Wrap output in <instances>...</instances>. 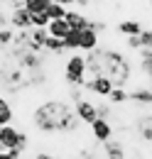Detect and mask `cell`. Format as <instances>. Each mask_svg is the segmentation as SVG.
<instances>
[{"mask_svg":"<svg viewBox=\"0 0 152 159\" xmlns=\"http://www.w3.org/2000/svg\"><path fill=\"white\" fill-rule=\"evenodd\" d=\"M44 52H49V54H54V57H61V54H66L64 39H57V37H47V42H44Z\"/></svg>","mask_w":152,"mask_h":159,"instance_id":"obj_17","label":"cell"},{"mask_svg":"<svg viewBox=\"0 0 152 159\" xmlns=\"http://www.w3.org/2000/svg\"><path fill=\"white\" fill-rule=\"evenodd\" d=\"M47 27H32L30 30V42H27V49L30 52H37L42 54L44 52V42H47Z\"/></svg>","mask_w":152,"mask_h":159,"instance_id":"obj_11","label":"cell"},{"mask_svg":"<svg viewBox=\"0 0 152 159\" xmlns=\"http://www.w3.org/2000/svg\"><path fill=\"white\" fill-rule=\"evenodd\" d=\"M0 152H5V147H2V144H0Z\"/></svg>","mask_w":152,"mask_h":159,"instance_id":"obj_37","label":"cell"},{"mask_svg":"<svg viewBox=\"0 0 152 159\" xmlns=\"http://www.w3.org/2000/svg\"><path fill=\"white\" fill-rule=\"evenodd\" d=\"M69 32H71V27H69V22H66V20H52L49 25H47V34H49V37L64 39Z\"/></svg>","mask_w":152,"mask_h":159,"instance_id":"obj_15","label":"cell"},{"mask_svg":"<svg viewBox=\"0 0 152 159\" xmlns=\"http://www.w3.org/2000/svg\"><path fill=\"white\" fill-rule=\"evenodd\" d=\"M35 159H57V157H52V154H47V152H37Z\"/></svg>","mask_w":152,"mask_h":159,"instance_id":"obj_32","label":"cell"},{"mask_svg":"<svg viewBox=\"0 0 152 159\" xmlns=\"http://www.w3.org/2000/svg\"><path fill=\"white\" fill-rule=\"evenodd\" d=\"M78 42H81V32H78V30H71V32L64 37L66 52H78Z\"/></svg>","mask_w":152,"mask_h":159,"instance_id":"obj_22","label":"cell"},{"mask_svg":"<svg viewBox=\"0 0 152 159\" xmlns=\"http://www.w3.org/2000/svg\"><path fill=\"white\" fill-rule=\"evenodd\" d=\"M115 30H118V34H123V37H137L145 27H142V22L137 20H123L115 25Z\"/></svg>","mask_w":152,"mask_h":159,"instance_id":"obj_14","label":"cell"},{"mask_svg":"<svg viewBox=\"0 0 152 159\" xmlns=\"http://www.w3.org/2000/svg\"><path fill=\"white\" fill-rule=\"evenodd\" d=\"M74 113L78 115V120H81L83 125H91L93 120H98V108H96L93 100H88L86 96L74 103Z\"/></svg>","mask_w":152,"mask_h":159,"instance_id":"obj_5","label":"cell"},{"mask_svg":"<svg viewBox=\"0 0 152 159\" xmlns=\"http://www.w3.org/2000/svg\"><path fill=\"white\" fill-rule=\"evenodd\" d=\"M30 122L39 135H74L83 125L78 120V115L74 113V108L66 100L59 98L39 103L30 115Z\"/></svg>","mask_w":152,"mask_h":159,"instance_id":"obj_1","label":"cell"},{"mask_svg":"<svg viewBox=\"0 0 152 159\" xmlns=\"http://www.w3.org/2000/svg\"><path fill=\"white\" fill-rule=\"evenodd\" d=\"M98 57H101V69L103 76L113 81L118 88H128L135 76V61L128 52L115 49V47H98Z\"/></svg>","mask_w":152,"mask_h":159,"instance_id":"obj_2","label":"cell"},{"mask_svg":"<svg viewBox=\"0 0 152 159\" xmlns=\"http://www.w3.org/2000/svg\"><path fill=\"white\" fill-rule=\"evenodd\" d=\"M130 100L140 103V105H150V86H140V88L130 91Z\"/></svg>","mask_w":152,"mask_h":159,"instance_id":"obj_20","label":"cell"},{"mask_svg":"<svg viewBox=\"0 0 152 159\" xmlns=\"http://www.w3.org/2000/svg\"><path fill=\"white\" fill-rule=\"evenodd\" d=\"M0 144L5 147V152L20 147V130L15 125H2L0 127Z\"/></svg>","mask_w":152,"mask_h":159,"instance_id":"obj_9","label":"cell"},{"mask_svg":"<svg viewBox=\"0 0 152 159\" xmlns=\"http://www.w3.org/2000/svg\"><path fill=\"white\" fill-rule=\"evenodd\" d=\"M125 49H128V52H140V49H142L140 34H137V37H125Z\"/></svg>","mask_w":152,"mask_h":159,"instance_id":"obj_27","label":"cell"},{"mask_svg":"<svg viewBox=\"0 0 152 159\" xmlns=\"http://www.w3.org/2000/svg\"><path fill=\"white\" fill-rule=\"evenodd\" d=\"M32 15V27H47L49 25V17H47V12H30Z\"/></svg>","mask_w":152,"mask_h":159,"instance_id":"obj_25","label":"cell"},{"mask_svg":"<svg viewBox=\"0 0 152 159\" xmlns=\"http://www.w3.org/2000/svg\"><path fill=\"white\" fill-rule=\"evenodd\" d=\"M103 159H125V144L113 137L103 142Z\"/></svg>","mask_w":152,"mask_h":159,"instance_id":"obj_12","label":"cell"},{"mask_svg":"<svg viewBox=\"0 0 152 159\" xmlns=\"http://www.w3.org/2000/svg\"><path fill=\"white\" fill-rule=\"evenodd\" d=\"M64 20L69 22V27H71V30H78V32H81V30H86V27L91 25V20H88L81 10H71V7L66 10V17H64Z\"/></svg>","mask_w":152,"mask_h":159,"instance_id":"obj_13","label":"cell"},{"mask_svg":"<svg viewBox=\"0 0 152 159\" xmlns=\"http://www.w3.org/2000/svg\"><path fill=\"white\" fill-rule=\"evenodd\" d=\"M113 88H115V86H113V81L108 79V76L86 79V83H83V93H88V96H98V98H108Z\"/></svg>","mask_w":152,"mask_h":159,"instance_id":"obj_4","label":"cell"},{"mask_svg":"<svg viewBox=\"0 0 152 159\" xmlns=\"http://www.w3.org/2000/svg\"><path fill=\"white\" fill-rule=\"evenodd\" d=\"M130 100V91L128 88H118L115 86L113 91H111V96H108V103L111 105H123V103H128Z\"/></svg>","mask_w":152,"mask_h":159,"instance_id":"obj_19","label":"cell"},{"mask_svg":"<svg viewBox=\"0 0 152 159\" xmlns=\"http://www.w3.org/2000/svg\"><path fill=\"white\" fill-rule=\"evenodd\" d=\"M101 47V34L91 30V27H86V30H81V42H78V52L81 54H88V52H93Z\"/></svg>","mask_w":152,"mask_h":159,"instance_id":"obj_7","label":"cell"},{"mask_svg":"<svg viewBox=\"0 0 152 159\" xmlns=\"http://www.w3.org/2000/svg\"><path fill=\"white\" fill-rule=\"evenodd\" d=\"M12 39H15V30L12 27H2L0 30V49H10Z\"/></svg>","mask_w":152,"mask_h":159,"instance_id":"obj_23","label":"cell"},{"mask_svg":"<svg viewBox=\"0 0 152 159\" xmlns=\"http://www.w3.org/2000/svg\"><path fill=\"white\" fill-rule=\"evenodd\" d=\"M69 98L74 100V103H76V100H81V98H83V88H78V86H69Z\"/></svg>","mask_w":152,"mask_h":159,"instance_id":"obj_29","label":"cell"},{"mask_svg":"<svg viewBox=\"0 0 152 159\" xmlns=\"http://www.w3.org/2000/svg\"><path fill=\"white\" fill-rule=\"evenodd\" d=\"M96 108H98V118L111 120V113H113V105L111 103H96Z\"/></svg>","mask_w":152,"mask_h":159,"instance_id":"obj_26","label":"cell"},{"mask_svg":"<svg viewBox=\"0 0 152 159\" xmlns=\"http://www.w3.org/2000/svg\"><path fill=\"white\" fill-rule=\"evenodd\" d=\"M52 2H59V5H64V7H71V5H76V0H52Z\"/></svg>","mask_w":152,"mask_h":159,"instance_id":"obj_31","label":"cell"},{"mask_svg":"<svg viewBox=\"0 0 152 159\" xmlns=\"http://www.w3.org/2000/svg\"><path fill=\"white\" fill-rule=\"evenodd\" d=\"M150 105H152V88H150Z\"/></svg>","mask_w":152,"mask_h":159,"instance_id":"obj_36","label":"cell"},{"mask_svg":"<svg viewBox=\"0 0 152 159\" xmlns=\"http://www.w3.org/2000/svg\"><path fill=\"white\" fill-rule=\"evenodd\" d=\"M150 2H152V0H150Z\"/></svg>","mask_w":152,"mask_h":159,"instance_id":"obj_38","label":"cell"},{"mask_svg":"<svg viewBox=\"0 0 152 159\" xmlns=\"http://www.w3.org/2000/svg\"><path fill=\"white\" fill-rule=\"evenodd\" d=\"M49 2L52 0H25V10L27 12H44Z\"/></svg>","mask_w":152,"mask_h":159,"instance_id":"obj_24","label":"cell"},{"mask_svg":"<svg viewBox=\"0 0 152 159\" xmlns=\"http://www.w3.org/2000/svg\"><path fill=\"white\" fill-rule=\"evenodd\" d=\"M7 7H10V10H17V7H25V0H7Z\"/></svg>","mask_w":152,"mask_h":159,"instance_id":"obj_30","label":"cell"},{"mask_svg":"<svg viewBox=\"0 0 152 159\" xmlns=\"http://www.w3.org/2000/svg\"><path fill=\"white\" fill-rule=\"evenodd\" d=\"M88 127H91V135H93L96 144H103V142H108V139L113 137V125H111L108 120H103V118L93 120Z\"/></svg>","mask_w":152,"mask_h":159,"instance_id":"obj_6","label":"cell"},{"mask_svg":"<svg viewBox=\"0 0 152 159\" xmlns=\"http://www.w3.org/2000/svg\"><path fill=\"white\" fill-rule=\"evenodd\" d=\"M12 120H15V110H12L10 100L5 96H0V127L2 125H12Z\"/></svg>","mask_w":152,"mask_h":159,"instance_id":"obj_16","label":"cell"},{"mask_svg":"<svg viewBox=\"0 0 152 159\" xmlns=\"http://www.w3.org/2000/svg\"><path fill=\"white\" fill-rule=\"evenodd\" d=\"M2 5H7V0H0V7H2Z\"/></svg>","mask_w":152,"mask_h":159,"instance_id":"obj_35","label":"cell"},{"mask_svg":"<svg viewBox=\"0 0 152 159\" xmlns=\"http://www.w3.org/2000/svg\"><path fill=\"white\" fill-rule=\"evenodd\" d=\"M91 2H93V0H76V5H78V7H88Z\"/></svg>","mask_w":152,"mask_h":159,"instance_id":"obj_33","label":"cell"},{"mask_svg":"<svg viewBox=\"0 0 152 159\" xmlns=\"http://www.w3.org/2000/svg\"><path fill=\"white\" fill-rule=\"evenodd\" d=\"M64 81H66V86L83 88V83H86V54L74 52L71 57H66V61H64Z\"/></svg>","mask_w":152,"mask_h":159,"instance_id":"obj_3","label":"cell"},{"mask_svg":"<svg viewBox=\"0 0 152 159\" xmlns=\"http://www.w3.org/2000/svg\"><path fill=\"white\" fill-rule=\"evenodd\" d=\"M0 159H12V157H10L7 152H0Z\"/></svg>","mask_w":152,"mask_h":159,"instance_id":"obj_34","label":"cell"},{"mask_svg":"<svg viewBox=\"0 0 152 159\" xmlns=\"http://www.w3.org/2000/svg\"><path fill=\"white\" fill-rule=\"evenodd\" d=\"M66 10H69V7L59 5V2H49L44 12H47V17H49V20H64V17H66Z\"/></svg>","mask_w":152,"mask_h":159,"instance_id":"obj_21","label":"cell"},{"mask_svg":"<svg viewBox=\"0 0 152 159\" xmlns=\"http://www.w3.org/2000/svg\"><path fill=\"white\" fill-rule=\"evenodd\" d=\"M140 44H142V49H152V30L140 32Z\"/></svg>","mask_w":152,"mask_h":159,"instance_id":"obj_28","label":"cell"},{"mask_svg":"<svg viewBox=\"0 0 152 159\" xmlns=\"http://www.w3.org/2000/svg\"><path fill=\"white\" fill-rule=\"evenodd\" d=\"M137 71H140V76L147 81L145 86H150L152 88V49H140L137 52Z\"/></svg>","mask_w":152,"mask_h":159,"instance_id":"obj_8","label":"cell"},{"mask_svg":"<svg viewBox=\"0 0 152 159\" xmlns=\"http://www.w3.org/2000/svg\"><path fill=\"white\" fill-rule=\"evenodd\" d=\"M10 27L12 30H32V15L25 10V7H17V10H10Z\"/></svg>","mask_w":152,"mask_h":159,"instance_id":"obj_10","label":"cell"},{"mask_svg":"<svg viewBox=\"0 0 152 159\" xmlns=\"http://www.w3.org/2000/svg\"><path fill=\"white\" fill-rule=\"evenodd\" d=\"M137 132L145 142H152V113L150 115H142V120L137 122Z\"/></svg>","mask_w":152,"mask_h":159,"instance_id":"obj_18","label":"cell"}]
</instances>
